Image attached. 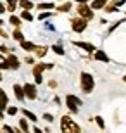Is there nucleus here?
Instances as JSON below:
<instances>
[{
	"mask_svg": "<svg viewBox=\"0 0 126 133\" xmlns=\"http://www.w3.org/2000/svg\"><path fill=\"white\" fill-rule=\"evenodd\" d=\"M24 94H26V99L35 100V99H36V87L31 85V83H26L24 85Z\"/></svg>",
	"mask_w": 126,
	"mask_h": 133,
	"instance_id": "7",
	"label": "nucleus"
},
{
	"mask_svg": "<svg viewBox=\"0 0 126 133\" xmlns=\"http://www.w3.org/2000/svg\"><path fill=\"white\" fill-rule=\"evenodd\" d=\"M57 10H59V12H69V10H71V4H69V2H66V4L59 5Z\"/></svg>",
	"mask_w": 126,
	"mask_h": 133,
	"instance_id": "18",
	"label": "nucleus"
},
{
	"mask_svg": "<svg viewBox=\"0 0 126 133\" xmlns=\"http://www.w3.org/2000/svg\"><path fill=\"white\" fill-rule=\"evenodd\" d=\"M17 2H19V0H7V10H9V12H14L16 7H17Z\"/></svg>",
	"mask_w": 126,
	"mask_h": 133,
	"instance_id": "15",
	"label": "nucleus"
},
{
	"mask_svg": "<svg viewBox=\"0 0 126 133\" xmlns=\"http://www.w3.org/2000/svg\"><path fill=\"white\" fill-rule=\"evenodd\" d=\"M2 24H4V21H2V19H0V26H2Z\"/></svg>",
	"mask_w": 126,
	"mask_h": 133,
	"instance_id": "38",
	"label": "nucleus"
},
{
	"mask_svg": "<svg viewBox=\"0 0 126 133\" xmlns=\"http://www.w3.org/2000/svg\"><path fill=\"white\" fill-rule=\"evenodd\" d=\"M0 61H2V54H0Z\"/></svg>",
	"mask_w": 126,
	"mask_h": 133,
	"instance_id": "40",
	"label": "nucleus"
},
{
	"mask_svg": "<svg viewBox=\"0 0 126 133\" xmlns=\"http://www.w3.org/2000/svg\"><path fill=\"white\" fill-rule=\"evenodd\" d=\"M49 17H50V12H42V14L38 16V19H40V21H43V19H49Z\"/></svg>",
	"mask_w": 126,
	"mask_h": 133,
	"instance_id": "30",
	"label": "nucleus"
},
{
	"mask_svg": "<svg viewBox=\"0 0 126 133\" xmlns=\"http://www.w3.org/2000/svg\"><path fill=\"white\" fill-rule=\"evenodd\" d=\"M0 52H2V54H9V49H7L5 45H0Z\"/></svg>",
	"mask_w": 126,
	"mask_h": 133,
	"instance_id": "33",
	"label": "nucleus"
},
{
	"mask_svg": "<svg viewBox=\"0 0 126 133\" xmlns=\"http://www.w3.org/2000/svg\"><path fill=\"white\" fill-rule=\"evenodd\" d=\"M74 45H76L78 49H83L85 50V52H90V54H92V52H95V45H92V43H87V42H73Z\"/></svg>",
	"mask_w": 126,
	"mask_h": 133,
	"instance_id": "8",
	"label": "nucleus"
},
{
	"mask_svg": "<svg viewBox=\"0 0 126 133\" xmlns=\"http://www.w3.org/2000/svg\"><path fill=\"white\" fill-rule=\"evenodd\" d=\"M4 12H5V7H4L2 4H0V14H4Z\"/></svg>",
	"mask_w": 126,
	"mask_h": 133,
	"instance_id": "36",
	"label": "nucleus"
},
{
	"mask_svg": "<svg viewBox=\"0 0 126 133\" xmlns=\"http://www.w3.org/2000/svg\"><path fill=\"white\" fill-rule=\"evenodd\" d=\"M19 126H21V130H23V131H29V124H28V121H26V119H21V121H19Z\"/></svg>",
	"mask_w": 126,
	"mask_h": 133,
	"instance_id": "24",
	"label": "nucleus"
},
{
	"mask_svg": "<svg viewBox=\"0 0 126 133\" xmlns=\"http://www.w3.org/2000/svg\"><path fill=\"white\" fill-rule=\"evenodd\" d=\"M61 130H62L64 133H79L81 131V128H79V124H76L73 121V119L69 118V116H62V119H61Z\"/></svg>",
	"mask_w": 126,
	"mask_h": 133,
	"instance_id": "1",
	"label": "nucleus"
},
{
	"mask_svg": "<svg viewBox=\"0 0 126 133\" xmlns=\"http://www.w3.org/2000/svg\"><path fill=\"white\" fill-rule=\"evenodd\" d=\"M121 23H124V19H121V21H116V23H114V24H112L111 28H109V33H112V31L116 30V28H117L119 24H121Z\"/></svg>",
	"mask_w": 126,
	"mask_h": 133,
	"instance_id": "28",
	"label": "nucleus"
},
{
	"mask_svg": "<svg viewBox=\"0 0 126 133\" xmlns=\"http://www.w3.org/2000/svg\"><path fill=\"white\" fill-rule=\"evenodd\" d=\"M14 94H16V99H17V100H24V97H26L24 87H21V85H14Z\"/></svg>",
	"mask_w": 126,
	"mask_h": 133,
	"instance_id": "9",
	"label": "nucleus"
},
{
	"mask_svg": "<svg viewBox=\"0 0 126 133\" xmlns=\"http://www.w3.org/2000/svg\"><path fill=\"white\" fill-rule=\"evenodd\" d=\"M49 85H50V87H52V88H55V87H57V83H55V81H54V79H52V81H50Z\"/></svg>",
	"mask_w": 126,
	"mask_h": 133,
	"instance_id": "35",
	"label": "nucleus"
},
{
	"mask_svg": "<svg viewBox=\"0 0 126 133\" xmlns=\"http://www.w3.org/2000/svg\"><path fill=\"white\" fill-rule=\"evenodd\" d=\"M35 54H36V57H43V55L47 54V47H36Z\"/></svg>",
	"mask_w": 126,
	"mask_h": 133,
	"instance_id": "21",
	"label": "nucleus"
},
{
	"mask_svg": "<svg viewBox=\"0 0 126 133\" xmlns=\"http://www.w3.org/2000/svg\"><path fill=\"white\" fill-rule=\"evenodd\" d=\"M95 59L102 61V62H109V55H107L104 50H95Z\"/></svg>",
	"mask_w": 126,
	"mask_h": 133,
	"instance_id": "10",
	"label": "nucleus"
},
{
	"mask_svg": "<svg viewBox=\"0 0 126 133\" xmlns=\"http://www.w3.org/2000/svg\"><path fill=\"white\" fill-rule=\"evenodd\" d=\"M0 81H2V73H0Z\"/></svg>",
	"mask_w": 126,
	"mask_h": 133,
	"instance_id": "39",
	"label": "nucleus"
},
{
	"mask_svg": "<svg viewBox=\"0 0 126 133\" xmlns=\"http://www.w3.org/2000/svg\"><path fill=\"white\" fill-rule=\"evenodd\" d=\"M79 81H81V90L85 94H92L93 87H95V79L90 73H81L79 74Z\"/></svg>",
	"mask_w": 126,
	"mask_h": 133,
	"instance_id": "2",
	"label": "nucleus"
},
{
	"mask_svg": "<svg viewBox=\"0 0 126 133\" xmlns=\"http://www.w3.org/2000/svg\"><path fill=\"white\" fill-rule=\"evenodd\" d=\"M0 69H10L9 61H2V62H0Z\"/></svg>",
	"mask_w": 126,
	"mask_h": 133,
	"instance_id": "29",
	"label": "nucleus"
},
{
	"mask_svg": "<svg viewBox=\"0 0 126 133\" xmlns=\"http://www.w3.org/2000/svg\"><path fill=\"white\" fill-rule=\"evenodd\" d=\"M12 38H14V40H17V42H23V40H24V36H23V33H21V30H19V28H17V30H16L14 33H12Z\"/></svg>",
	"mask_w": 126,
	"mask_h": 133,
	"instance_id": "20",
	"label": "nucleus"
},
{
	"mask_svg": "<svg viewBox=\"0 0 126 133\" xmlns=\"http://www.w3.org/2000/svg\"><path fill=\"white\" fill-rule=\"evenodd\" d=\"M123 79H124V81H126V76H124V78H123Z\"/></svg>",
	"mask_w": 126,
	"mask_h": 133,
	"instance_id": "41",
	"label": "nucleus"
},
{
	"mask_svg": "<svg viewBox=\"0 0 126 133\" xmlns=\"http://www.w3.org/2000/svg\"><path fill=\"white\" fill-rule=\"evenodd\" d=\"M88 19H85V17H74L73 21H71V28H73V31H76V33H81V31H85L87 30V23Z\"/></svg>",
	"mask_w": 126,
	"mask_h": 133,
	"instance_id": "5",
	"label": "nucleus"
},
{
	"mask_svg": "<svg viewBox=\"0 0 126 133\" xmlns=\"http://www.w3.org/2000/svg\"><path fill=\"white\" fill-rule=\"evenodd\" d=\"M81 104H83L81 99H78L76 95H68V97H66V105L69 107V111H71V112H78Z\"/></svg>",
	"mask_w": 126,
	"mask_h": 133,
	"instance_id": "4",
	"label": "nucleus"
},
{
	"mask_svg": "<svg viewBox=\"0 0 126 133\" xmlns=\"http://www.w3.org/2000/svg\"><path fill=\"white\" fill-rule=\"evenodd\" d=\"M52 50L55 52V54H59V55H64V49L61 47V45H54V47H52Z\"/></svg>",
	"mask_w": 126,
	"mask_h": 133,
	"instance_id": "26",
	"label": "nucleus"
},
{
	"mask_svg": "<svg viewBox=\"0 0 126 133\" xmlns=\"http://www.w3.org/2000/svg\"><path fill=\"white\" fill-rule=\"evenodd\" d=\"M9 23H10L12 26H16V28H19V26H21V19H19V17H16V16H10Z\"/></svg>",
	"mask_w": 126,
	"mask_h": 133,
	"instance_id": "22",
	"label": "nucleus"
},
{
	"mask_svg": "<svg viewBox=\"0 0 126 133\" xmlns=\"http://www.w3.org/2000/svg\"><path fill=\"white\" fill-rule=\"evenodd\" d=\"M78 16H81L85 19H93V9L92 7H88L87 4H79L78 5Z\"/></svg>",
	"mask_w": 126,
	"mask_h": 133,
	"instance_id": "6",
	"label": "nucleus"
},
{
	"mask_svg": "<svg viewBox=\"0 0 126 133\" xmlns=\"http://www.w3.org/2000/svg\"><path fill=\"white\" fill-rule=\"evenodd\" d=\"M23 116H24V118H28L29 121H36V116H35L31 111H28V109H23Z\"/></svg>",
	"mask_w": 126,
	"mask_h": 133,
	"instance_id": "17",
	"label": "nucleus"
},
{
	"mask_svg": "<svg viewBox=\"0 0 126 133\" xmlns=\"http://www.w3.org/2000/svg\"><path fill=\"white\" fill-rule=\"evenodd\" d=\"M0 107H2V111L7 107V95L4 94V90H2V88H0Z\"/></svg>",
	"mask_w": 126,
	"mask_h": 133,
	"instance_id": "14",
	"label": "nucleus"
},
{
	"mask_svg": "<svg viewBox=\"0 0 126 133\" xmlns=\"http://www.w3.org/2000/svg\"><path fill=\"white\" fill-rule=\"evenodd\" d=\"M21 19H24V21H33V16H31V12L29 10H23V14H21Z\"/></svg>",
	"mask_w": 126,
	"mask_h": 133,
	"instance_id": "23",
	"label": "nucleus"
},
{
	"mask_svg": "<svg viewBox=\"0 0 126 133\" xmlns=\"http://www.w3.org/2000/svg\"><path fill=\"white\" fill-rule=\"evenodd\" d=\"M105 5H107V0H93L90 7L92 9H104Z\"/></svg>",
	"mask_w": 126,
	"mask_h": 133,
	"instance_id": "13",
	"label": "nucleus"
},
{
	"mask_svg": "<svg viewBox=\"0 0 126 133\" xmlns=\"http://www.w3.org/2000/svg\"><path fill=\"white\" fill-rule=\"evenodd\" d=\"M9 64H10V69H19V59H17V57H16V55H9Z\"/></svg>",
	"mask_w": 126,
	"mask_h": 133,
	"instance_id": "12",
	"label": "nucleus"
},
{
	"mask_svg": "<svg viewBox=\"0 0 126 133\" xmlns=\"http://www.w3.org/2000/svg\"><path fill=\"white\" fill-rule=\"evenodd\" d=\"M54 64L52 62H45V64H35L33 66V76H35V81L36 85L42 83V73H43L45 69H52Z\"/></svg>",
	"mask_w": 126,
	"mask_h": 133,
	"instance_id": "3",
	"label": "nucleus"
},
{
	"mask_svg": "<svg viewBox=\"0 0 126 133\" xmlns=\"http://www.w3.org/2000/svg\"><path fill=\"white\" fill-rule=\"evenodd\" d=\"M7 112H9L10 116H14V114H17V107H12V105H10V107H7Z\"/></svg>",
	"mask_w": 126,
	"mask_h": 133,
	"instance_id": "31",
	"label": "nucleus"
},
{
	"mask_svg": "<svg viewBox=\"0 0 126 133\" xmlns=\"http://www.w3.org/2000/svg\"><path fill=\"white\" fill-rule=\"evenodd\" d=\"M43 119H45V121H49V123H52L54 116H52V114H43Z\"/></svg>",
	"mask_w": 126,
	"mask_h": 133,
	"instance_id": "32",
	"label": "nucleus"
},
{
	"mask_svg": "<svg viewBox=\"0 0 126 133\" xmlns=\"http://www.w3.org/2000/svg\"><path fill=\"white\" fill-rule=\"evenodd\" d=\"M104 10H105V12H116V10H117V4L105 5V7H104Z\"/></svg>",
	"mask_w": 126,
	"mask_h": 133,
	"instance_id": "25",
	"label": "nucleus"
},
{
	"mask_svg": "<svg viewBox=\"0 0 126 133\" xmlns=\"http://www.w3.org/2000/svg\"><path fill=\"white\" fill-rule=\"evenodd\" d=\"M114 2H116L117 5H121V4H124V0H114Z\"/></svg>",
	"mask_w": 126,
	"mask_h": 133,
	"instance_id": "37",
	"label": "nucleus"
},
{
	"mask_svg": "<svg viewBox=\"0 0 126 133\" xmlns=\"http://www.w3.org/2000/svg\"><path fill=\"white\" fill-rule=\"evenodd\" d=\"M95 121H97V124H98V128H105V123H104V119L100 118V116H97V118H95Z\"/></svg>",
	"mask_w": 126,
	"mask_h": 133,
	"instance_id": "27",
	"label": "nucleus"
},
{
	"mask_svg": "<svg viewBox=\"0 0 126 133\" xmlns=\"http://www.w3.org/2000/svg\"><path fill=\"white\" fill-rule=\"evenodd\" d=\"M21 47H23V50H28V52H35L36 50V45L31 43V42H26V40L21 42Z\"/></svg>",
	"mask_w": 126,
	"mask_h": 133,
	"instance_id": "11",
	"label": "nucleus"
},
{
	"mask_svg": "<svg viewBox=\"0 0 126 133\" xmlns=\"http://www.w3.org/2000/svg\"><path fill=\"white\" fill-rule=\"evenodd\" d=\"M19 5L23 7V9H26V10L33 9V2H29V0H19Z\"/></svg>",
	"mask_w": 126,
	"mask_h": 133,
	"instance_id": "16",
	"label": "nucleus"
},
{
	"mask_svg": "<svg viewBox=\"0 0 126 133\" xmlns=\"http://www.w3.org/2000/svg\"><path fill=\"white\" fill-rule=\"evenodd\" d=\"M36 7L42 9V10H49V9H54V4H52V2H45V4H38Z\"/></svg>",
	"mask_w": 126,
	"mask_h": 133,
	"instance_id": "19",
	"label": "nucleus"
},
{
	"mask_svg": "<svg viewBox=\"0 0 126 133\" xmlns=\"http://www.w3.org/2000/svg\"><path fill=\"white\" fill-rule=\"evenodd\" d=\"M0 36H2V38H9V35L5 33V31L2 30V28H0Z\"/></svg>",
	"mask_w": 126,
	"mask_h": 133,
	"instance_id": "34",
	"label": "nucleus"
}]
</instances>
